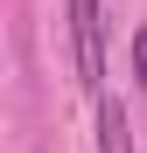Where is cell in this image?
I'll return each mask as SVG.
<instances>
[{"label":"cell","instance_id":"2","mask_svg":"<svg viewBox=\"0 0 147 153\" xmlns=\"http://www.w3.org/2000/svg\"><path fill=\"white\" fill-rule=\"evenodd\" d=\"M98 153H133V139H126V111H119V97H98Z\"/></svg>","mask_w":147,"mask_h":153},{"label":"cell","instance_id":"3","mask_svg":"<svg viewBox=\"0 0 147 153\" xmlns=\"http://www.w3.org/2000/svg\"><path fill=\"white\" fill-rule=\"evenodd\" d=\"M133 76H140V91H147V28L133 35Z\"/></svg>","mask_w":147,"mask_h":153},{"label":"cell","instance_id":"1","mask_svg":"<svg viewBox=\"0 0 147 153\" xmlns=\"http://www.w3.org/2000/svg\"><path fill=\"white\" fill-rule=\"evenodd\" d=\"M70 56H77V84L98 97L105 91V7L98 0H70Z\"/></svg>","mask_w":147,"mask_h":153}]
</instances>
